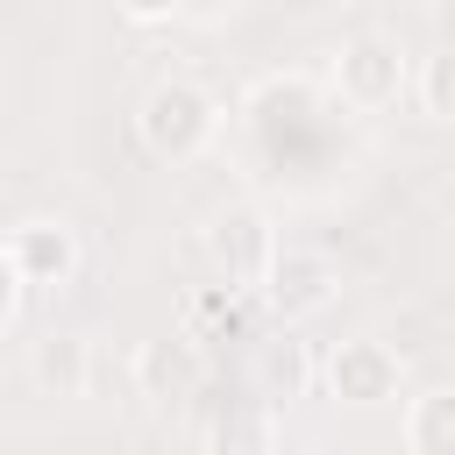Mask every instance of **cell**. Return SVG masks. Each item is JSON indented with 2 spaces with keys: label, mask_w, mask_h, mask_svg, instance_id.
<instances>
[{
  "label": "cell",
  "mask_w": 455,
  "mask_h": 455,
  "mask_svg": "<svg viewBox=\"0 0 455 455\" xmlns=\"http://www.w3.org/2000/svg\"><path fill=\"white\" fill-rule=\"evenodd\" d=\"M135 128H142V142H149L156 156H192V149L213 135V100H206L199 85L171 78V85H156V92L142 100Z\"/></svg>",
  "instance_id": "1"
},
{
  "label": "cell",
  "mask_w": 455,
  "mask_h": 455,
  "mask_svg": "<svg viewBox=\"0 0 455 455\" xmlns=\"http://www.w3.org/2000/svg\"><path fill=\"white\" fill-rule=\"evenodd\" d=\"M206 249H213V263L228 270V284H263L270 263H277V235H270V220H263L256 206H228V213L206 228Z\"/></svg>",
  "instance_id": "2"
},
{
  "label": "cell",
  "mask_w": 455,
  "mask_h": 455,
  "mask_svg": "<svg viewBox=\"0 0 455 455\" xmlns=\"http://www.w3.org/2000/svg\"><path fill=\"white\" fill-rule=\"evenodd\" d=\"M263 299H270L277 320H306L334 299V263L320 249H277V263L263 277Z\"/></svg>",
  "instance_id": "3"
},
{
  "label": "cell",
  "mask_w": 455,
  "mask_h": 455,
  "mask_svg": "<svg viewBox=\"0 0 455 455\" xmlns=\"http://www.w3.org/2000/svg\"><path fill=\"white\" fill-rule=\"evenodd\" d=\"M334 85H341V100H355V107H391L398 85H405V57H398V43H384V36H355V43L341 50V64H334Z\"/></svg>",
  "instance_id": "4"
},
{
  "label": "cell",
  "mask_w": 455,
  "mask_h": 455,
  "mask_svg": "<svg viewBox=\"0 0 455 455\" xmlns=\"http://www.w3.org/2000/svg\"><path fill=\"white\" fill-rule=\"evenodd\" d=\"M327 384H334V398H348V405H384V398L398 391V355H391L384 341L355 334V341H341V348L327 355Z\"/></svg>",
  "instance_id": "5"
},
{
  "label": "cell",
  "mask_w": 455,
  "mask_h": 455,
  "mask_svg": "<svg viewBox=\"0 0 455 455\" xmlns=\"http://www.w3.org/2000/svg\"><path fill=\"white\" fill-rule=\"evenodd\" d=\"M71 263H78V249H71V228H57V220H21L7 235L14 284H57V277H71Z\"/></svg>",
  "instance_id": "6"
},
{
  "label": "cell",
  "mask_w": 455,
  "mask_h": 455,
  "mask_svg": "<svg viewBox=\"0 0 455 455\" xmlns=\"http://www.w3.org/2000/svg\"><path fill=\"white\" fill-rule=\"evenodd\" d=\"M405 448H412V455H455V384L412 398V412H405Z\"/></svg>",
  "instance_id": "7"
},
{
  "label": "cell",
  "mask_w": 455,
  "mask_h": 455,
  "mask_svg": "<svg viewBox=\"0 0 455 455\" xmlns=\"http://www.w3.org/2000/svg\"><path fill=\"white\" fill-rule=\"evenodd\" d=\"M135 377L156 391V398H178V391H192L199 384V363L185 355V341H142V355H135Z\"/></svg>",
  "instance_id": "8"
},
{
  "label": "cell",
  "mask_w": 455,
  "mask_h": 455,
  "mask_svg": "<svg viewBox=\"0 0 455 455\" xmlns=\"http://www.w3.org/2000/svg\"><path fill=\"white\" fill-rule=\"evenodd\" d=\"M256 384L277 391V398H299V384H306V348H299L291 334L263 341V355H256Z\"/></svg>",
  "instance_id": "9"
},
{
  "label": "cell",
  "mask_w": 455,
  "mask_h": 455,
  "mask_svg": "<svg viewBox=\"0 0 455 455\" xmlns=\"http://www.w3.org/2000/svg\"><path fill=\"white\" fill-rule=\"evenodd\" d=\"M36 377H43L57 398H71V391L85 384V341H43V348H36Z\"/></svg>",
  "instance_id": "10"
},
{
  "label": "cell",
  "mask_w": 455,
  "mask_h": 455,
  "mask_svg": "<svg viewBox=\"0 0 455 455\" xmlns=\"http://www.w3.org/2000/svg\"><path fill=\"white\" fill-rule=\"evenodd\" d=\"M213 448L220 455H270V419L263 412H228L213 427Z\"/></svg>",
  "instance_id": "11"
},
{
  "label": "cell",
  "mask_w": 455,
  "mask_h": 455,
  "mask_svg": "<svg viewBox=\"0 0 455 455\" xmlns=\"http://www.w3.org/2000/svg\"><path fill=\"white\" fill-rule=\"evenodd\" d=\"M419 100H427V114L455 121V43L427 57V71H419Z\"/></svg>",
  "instance_id": "12"
},
{
  "label": "cell",
  "mask_w": 455,
  "mask_h": 455,
  "mask_svg": "<svg viewBox=\"0 0 455 455\" xmlns=\"http://www.w3.org/2000/svg\"><path fill=\"white\" fill-rule=\"evenodd\" d=\"M128 7H135V14H164L171 0H128Z\"/></svg>",
  "instance_id": "13"
},
{
  "label": "cell",
  "mask_w": 455,
  "mask_h": 455,
  "mask_svg": "<svg viewBox=\"0 0 455 455\" xmlns=\"http://www.w3.org/2000/svg\"><path fill=\"white\" fill-rule=\"evenodd\" d=\"M419 7H434V0H419Z\"/></svg>",
  "instance_id": "14"
}]
</instances>
